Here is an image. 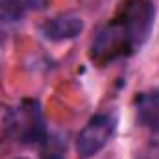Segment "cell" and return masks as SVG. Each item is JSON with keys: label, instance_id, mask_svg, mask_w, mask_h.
Wrapping results in <instances>:
<instances>
[{"label": "cell", "instance_id": "obj_1", "mask_svg": "<svg viewBox=\"0 0 159 159\" xmlns=\"http://www.w3.org/2000/svg\"><path fill=\"white\" fill-rule=\"evenodd\" d=\"M156 19V6L148 0H126L117 15L106 22L91 44V57L98 63L135 54L148 39Z\"/></svg>", "mask_w": 159, "mask_h": 159}, {"label": "cell", "instance_id": "obj_2", "mask_svg": "<svg viewBox=\"0 0 159 159\" xmlns=\"http://www.w3.org/2000/svg\"><path fill=\"white\" fill-rule=\"evenodd\" d=\"M117 129V119L111 113H98L85 124L76 137V152L81 159L96 156L113 137Z\"/></svg>", "mask_w": 159, "mask_h": 159}, {"label": "cell", "instance_id": "obj_3", "mask_svg": "<svg viewBox=\"0 0 159 159\" xmlns=\"http://www.w3.org/2000/svg\"><path fill=\"white\" fill-rule=\"evenodd\" d=\"M41 32L44 35V39L48 41H67L74 39L83 32V20L81 17L74 13H61L57 17L48 19L43 26Z\"/></svg>", "mask_w": 159, "mask_h": 159}, {"label": "cell", "instance_id": "obj_4", "mask_svg": "<svg viewBox=\"0 0 159 159\" xmlns=\"http://www.w3.org/2000/svg\"><path fill=\"white\" fill-rule=\"evenodd\" d=\"M137 119L152 131H159V91L139 93L135 96Z\"/></svg>", "mask_w": 159, "mask_h": 159}, {"label": "cell", "instance_id": "obj_5", "mask_svg": "<svg viewBox=\"0 0 159 159\" xmlns=\"http://www.w3.org/2000/svg\"><path fill=\"white\" fill-rule=\"evenodd\" d=\"M48 0H0V22L13 24L32 9L46 7Z\"/></svg>", "mask_w": 159, "mask_h": 159}, {"label": "cell", "instance_id": "obj_6", "mask_svg": "<svg viewBox=\"0 0 159 159\" xmlns=\"http://www.w3.org/2000/svg\"><path fill=\"white\" fill-rule=\"evenodd\" d=\"M17 159H26V157H17Z\"/></svg>", "mask_w": 159, "mask_h": 159}]
</instances>
